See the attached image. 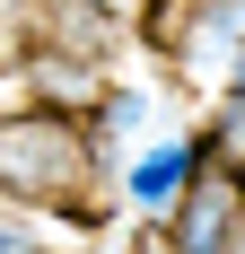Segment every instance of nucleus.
<instances>
[{"mask_svg": "<svg viewBox=\"0 0 245 254\" xmlns=\"http://www.w3.org/2000/svg\"><path fill=\"white\" fill-rule=\"evenodd\" d=\"M0 202L18 210H53L70 228L105 237L114 228V202H105V167L88 149V123L61 114V105H0Z\"/></svg>", "mask_w": 245, "mask_h": 254, "instance_id": "1", "label": "nucleus"}, {"mask_svg": "<svg viewBox=\"0 0 245 254\" xmlns=\"http://www.w3.org/2000/svg\"><path fill=\"white\" fill-rule=\"evenodd\" d=\"M210 158H219L210 123H201V114H167L149 140H131V149L114 158V176H105V202H114V219H140V228H158V219H167V202L193 184V167H210Z\"/></svg>", "mask_w": 245, "mask_h": 254, "instance_id": "2", "label": "nucleus"}, {"mask_svg": "<svg viewBox=\"0 0 245 254\" xmlns=\"http://www.w3.org/2000/svg\"><path fill=\"white\" fill-rule=\"evenodd\" d=\"M131 44H149L175 79L210 88V79L228 70V53L245 44V0H140Z\"/></svg>", "mask_w": 245, "mask_h": 254, "instance_id": "3", "label": "nucleus"}, {"mask_svg": "<svg viewBox=\"0 0 245 254\" xmlns=\"http://www.w3.org/2000/svg\"><path fill=\"white\" fill-rule=\"evenodd\" d=\"M149 246H167V254H245V202H237L228 158L193 167V184L167 202V219L149 228Z\"/></svg>", "mask_w": 245, "mask_h": 254, "instance_id": "4", "label": "nucleus"}, {"mask_svg": "<svg viewBox=\"0 0 245 254\" xmlns=\"http://www.w3.org/2000/svg\"><path fill=\"white\" fill-rule=\"evenodd\" d=\"M167 114H184V97H175V88H158V79H131V70H105L79 123H88V149H97V167L114 176V158L131 149V140H149Z\"/></svg>", "mask_w": 245, "mask_h": 254, "instance_id": "5", "label": "nucleus"}, {"mask_svg": "<svg viewBox=\"0 0 245 254\" xmlns=\"http://www.w3.org/2000/svg\"><path fill=\"white\" fill-rule=\"evenodd\" d=\"M210 140L219 149H245V70H228V79H210Z\"/></svg>", "mask_w": 245, "mask_h": 254, "instance_id": "6", "label": "nucleus"}, {"mask_svg": "<svg viewBox=\"0 0 245 254\" xmlns=\"http://www.w3.org/2000/svg\"><path fill=\"white\" fill-rule=\"evenodd\" d=\"M26 53H35V0H0V88L18 79Z\"/></svg>", "mask_w": 245, "mask_h": 254, "instance_id": "7", "label": "nucleus"}, {"mask_svg": "<svg viewBox=\"0 0 245 254\" xmlns=\"http://www.w3.org/2000/svg\"><path fill=\"white\" fill-rule=\"evenodd\" d=\"M88 9H105V18H122V26L140 18V0H88Z\"/></svg>", "mask_w": 245, "mask_h": 254, "instance_id": "8", "label": "nucleus"}, {"mask_svg": "<svg viewBox=\"0 0 245 254\" xmlns=\"http://www.w3.org/2000/svg\"><path fill=\"white\" fill-rule=\"evenodd\" d=\"M228 158V176H237V202H245V149H219Z\"/></svg>", "mask_w": 245, "mask_h": 254, "instance_id": "9", "label": "nucleus"}]
</instances>
